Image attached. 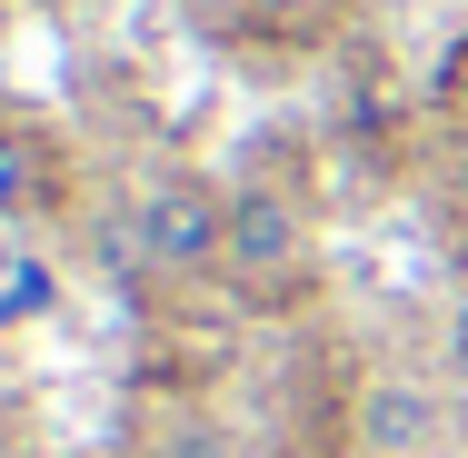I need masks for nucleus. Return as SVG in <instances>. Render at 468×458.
Returning <instances> with one entry per match:
<instances>
[{"label": "nucleus", "mask_w": 468, "mask_h": 458, "mask_svg": "<svg viewBox=\"0 0 468 458\" xmlns=\"http://www.w3.org/2000/svg\"><path fill=\"white\" fill-rule=\"evenodd\" d=\"M130 229H140V260L160 279H219L229 270V189H209V180H150Z\"/></svg>", "instance_id": "obj_1"}, {"label": "nucleus", "mask_w": 468, "mask_h": 458, "mask_svg": "<svg viewBox=\"0 0 468 458\" xmlns=\"http://www.w3.org/2000/svg\"><path fill=\"white\" fill-rule=\"evenodd\" d=\"M299 260H309L299 209H289L280 189H239V199H229V270L219 279H239V289H289Z\"/></svg>", "instance_id": "obj_2"}, {"label": "nucleus", "mask_w": 468, "mask_h": 458, "mask_svg": "<svg viewBox=\"0 0 468 458\" xmlns=\"http://www.w3.org/2000/svg\"><path fill=\"white\" fill-rule=\"evenodd\" d=\"M40 180H50V150H40L20 120H0V219H20V209L40 199Z\"/></svg>", "instance_id": "obj_3"}, {"label": "nucleus", "mask_w": 468, "mask_h": 458, "mask_svg": "<svg viewBox=\"0 0 468 458\" xmlns=\"http://www.w3.org/2000/svg\"><path fill=\"white\" fill-rule=\"evenodd\" d=\"M50 299H60V279L40 270V260H10V270H0V329H10V319H40Z\"/></svg>", "instance_id": "obj_4"}, {"label": "nucleus", "mask_w": 468, "mask_h": 458, "mask_svg": "<svg viewBox=\"0 0 468 458\" xmlns=\"http://www.w3.org/2000/svg\"><path fill=\"white\" fill-rule=\"evenodd\" d=\"M329 0H250V20H280V30H299V20H319Z\"/></svg>", "instance_id": "obj_5"}, {"label": "nucleus", "mask_w": 468, "mask_h": 458, "mask_svg": "<svg viewBox=\"0 0 468 458\" xmlns=\"http://www.w3.org/2000/svg\"><path fill=\"white\" fill-rule=\"evenodd\" d=\"M449 349H459V378H468V299H459V329H449Z\"/></svg>", "instance_id": "obj_6"}, {"label": "nucleus", "mask_w": 468, "mask_h": 458, "mask_svg": "<svg viewBox=\"0 0 468 458\" xmlns=\"http://www.w3.org/2000/svg\"><path fill=\"white\" fill-rule=\"evenodd\" d=\"M199 10H209V20H239V10H250V0H199Z\"/></svg>", "instance_id": "obj_7"}]
</instances>
